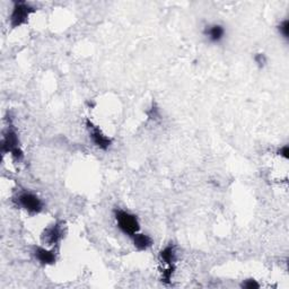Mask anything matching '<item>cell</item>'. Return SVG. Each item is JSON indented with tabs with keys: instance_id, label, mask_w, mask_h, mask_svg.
<instances>
[{
	"instance_id": "obj_1",
	"label": "cell",
	"mask_w": 289,
	"mask_h": 289,
	"mask_svg": "<svg viewBox=\"0 0 289 289\" xmlns=\"http://www.w3.org/2000/svg\"><path fill=\"white\" fill-rule=\"evenodd\" d=\"M114 217L116 221V225H118L119 230L121 231L123 234L132 237L136 233L139 232L140 225L136 215L123 209H115Z\"/></svg>"
},
{
	"instance_id": "obj_2",
	"label": "cell",
	"mask_w": 289,
	"mask_h": 289,
	"mask_svg": "<svg viewBox=\"0 0 289 289\" xmlns=\"http://www.w3.org/2000/svg\"><path fill=\"white\" fill-rule=\"evenodd\" d=\"M1 152L2 154H10L15 161L19 162L24 158L23 150L19 147V139L17 132L11 126L3 133L1 140Z\"/></svg>"
},
{
	"instance_id": "obj_3",
	"label": "cell",
	"mask_w": 289,
	"mask_h": 289,
	"mask_svg": "<svg viewBox=\"0 0 289 289\" xmlns=\"http://www.w3.org/2000/svg\"><path fill=\"white\" fill-rule=\"evenodd\" d=\"M35 7L26 1H16L12 6V10L9 17L10 26L12 28L19 27L25 23H27L28 17L33 12H35Z\"/></svg>"
},
{
	"instance_id": "obj_4",
	"label": "cell",
	"mask_w": 289,
	"mask_h": 289,
	"mask_svg": "<svg viewBox=\"0 0 289 289\" xmlns=\"http://www.w3.org/2000/svg\"><path fill=\"white\" fill-rule=\"evenodd\" d=\"M17 204L29 214H40L43 210V202L32 192L24 191L17 197Z\"/></svg>"
},
{
	"instance_id": "obj_5",
	"label": "cell",
	"mask_w": 289,
	"mask_h": 289,
	"mask_svg": "<svg viewBox=\"0 0 289 289\" xmlns=\"http://www.w3.org/2000/svg\"><path fill=\"white\" fill-rule=\"evenodd\" d=\"M86 126L89 131V137L92 138V141L94 142V145L96 146L102 150H107L112 145V139L107 136H105L104 133L102 132V130L97 126L89 121V120H86Z\"/></svg>"
},
{
	"instance_id": "obj_6",
	"label": "cell",
	"mask_w": 289,
	"mask_h": 289,
	"mask_svg": "<svg viewBox=\"0 0 289 289\" xmlns=\"http://www.w3.org/2000/svg\"><path fill=\"white\" fill-rule=\"evenodd\" d=\"M63 232H62V224L61 223H55L54 225L50 226L49 228H46L43 233L42 240L46 242L47 244L53 245L58 244L62 239Z\"/></svg>"
},
{
	"instance_id": "obj_7",
	"label": "cell",
	"mask_w": 289,
	"mask_h": 289,
	"mask_svg": "<svg viewBox=\"0 0 289 289\" xmlns=\"http://www.w3.org/2000/svg\"><path fill=\"white\" fill-rule=\"evenodd\" d=\"M225 27L221 24H213L206 26L204 31V35L208 38L211 43H219L224 37H225Z\"/></svg>"
},
{
	"instance_id": "obj_8",
	"label": "cell",
	"mask_w": 289,
	"mask_h": 289,
	"mask_svg": "<svg viewBox=\"0 0 289 289\" xmlns=\"http://www.w3.org/2000/svg\"><path fill=\"white\" fill-rule=\"evenodd\" d=\"M33 254L41 265L49 266V265H53V263L55 262L54 252L49 251V250H46L42 247H34Z\"/></svg>"
},
{
	"instance_id": "obj_9",
	"label": "cell",
	"mask_w": 289,
	"mask_h": 289,
	"mask_svg": "<svg viewBox=\"0 0 289 289\" xmlns=\"http://www.w3.org/2000/svg\"><path fill=\"white\" fill-rule=\"evenodd\" d=\"M131 239L133 241V245H135V248L137 250H139V251H146V250L152 248V245H153L152 237L146 235V234L136 233V234L133 235Z\"/></svg>"
},
{
	"instance_id": "obj_10",
	"label": "cell",
	"mask_w": 289,
	"mask_h": 289,
	"mask_svg": "<svg viewBox=\"0 0 289 289\" xmlns=\"http://www.w3.org/2000/svg\"><path fill=\"white\" fill-rule=\"evenodd\" d=\"M159 258L161 260L166 263L167 266L174 265V262L176 261V249L174 244H168L166 248H164L161 253H159Z\"/></svg>"
},
{
	"instance_id": "obj_11",
	"label": "cell",
	"mask_w": 289,
	"mask_h": 289,
	"mask_svg": "<svg viewBox=\"0 0 289 289\" xmlns=\"http://www.w3.org/2000/svg\"><path fill=\"white\" fill-rule=\"evenodd\" d=\"M278 29H279V33L282 34V35L285 38H288V35H289V20L288 19L283 20L282 23L279 24Z\"/></svg>"
},
{
	"instance_id": "obj_12",
	"label": "cell",
	"mask_w": 289,
	"mask_h": 289,
	"mask_svg": "<svg viewBox=\"0 0 289 289\" xmlns=\"http://www.w3.org/2000/svg\"><path fill=\"white\" fill-rule=\"evenodd\" d=\"M175 267L174 265H170L167 268L163 271V280L164 283H170V280L172 279V276H173Z\"/></svg>"
},
{
	"instance_id": "obj_13",
	"label": "cell",
	"mask_w": 289,
	"mask_h": 289,
	"mask_svg": "<svg viewBox=\"0 0 289 289\" xmlns=\"http://www.w3.org/2000/svg\"><path fill=\"white\" fill-rule=\"evenodd\" d=\"M242 287L247 288V289H254V288L260 287V285L257 283V280L248 279V280H245V282L242 284Z\"/></svg>"
},
{
	"instance_id": "obj_14",
	"label": "cell",
	"mask_w": 289,
	"mask_h": 289,
	"mask_svg": "<svg viewBox=\"0 0 289 289\" xmlns=\"http://www.w3.org/2000/svg\"><path fill=\"white\" fill-rule=\"evenodd\" d=\"M254 61L257 62L259 67H263L267 63V58L263 53H258L256 54V57H254Z\"/></svg>"
},
{
	"instance_id": "obj_15",
	"label": "cell",
	"mask_w": 289,
	"mask_h": 289,
	"mask_svg": "<svg viewBox=\"0 0 289 289\" xmlns=\"http://www.w3.org/2000/svg\"><path fill=\"white\" fill-rule=\"evenodd\" d=\"M278 154L280 155V156L284 157L285 159H288L289 158V148H288V146H284V147L280 148L278 150Z\"/></svg>"
}]
</instances>
